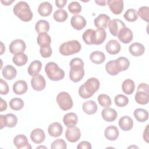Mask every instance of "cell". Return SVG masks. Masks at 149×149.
<instances>
[{
	"label": "cell",
	"instance_id": "obj_51",
	"mask_svg": "<svg viewBox=\"0 0 149 149\" xmlns=\"http://www.w3.org/2000/svg\"><path fill=\"white\" fill-rule=\"evenodd\" d=\"M91 143L87 141H83L77 146V149H91Z\"/></svg>",
	"mask_w": 149,
	"mask_h": 149
},
{
	"label": "cell",
	"instance_id": "obj_59",
	"mask_svg": "<svg viewBox=\"0 0 149 149\" xmlns=\"http://www.w3.org/2000/svg\"><path fill=\"white\" fill-rule=\"evenodd\" d=\"M131 147H135V148H138L137 147H136V146H130V147H129V148H131Z\"/></svg>",
	"mask_w": 149,
	"mask_h": 149
},
{
	"label": "cell",
	"instance_id": "obj_43",
	"mask_svg": "<svg viewBox=\"0 0 149 149\" xmlns=\"http://www.w3.org/2000/svg\"><path fill=\"white\" fill-rule=\"evenodd\" d=\"M114 101L116 106L119 107H123L128 104L129 99L123 94H118L115 97Z\"/></svg>",
	"mask_w": 149,
	"mask_h": 149
},
{
	"label": "cell",
	"instance_id": "obj_38",
	"mask_svg": "<svg viewBox=\"0 0 149 149\" xmlns=\"http://www.w3.org/2000/svg\"><path fill=\"white\" fill-rule=\"evenodd\" d=\"M68 17L67 12L63 9H59L55 10L53 14L54 20L58 22H65Z\"/></svg>",
	"mask_w": 149,
	"mask_h": 149
},
{
	"label": "cell",
	"instance_id": "obj_22",
	"mask_svg": "<svg viewBox=\"0 0 149 149\" xmlns=\"http://www.w3.org/2000/svg\"><path fill=\"white\" fill-rule=\"evenodd\" d=\"M117 112L113 108L105 107L101 112L102 118L107 122H113L117 118Z\"/></svg>",
	"mask_w": 149,
	"mask_h": 149
},
{
	"label": "cell",
	"instance_id": "obj_2",
	"mask_svg": "<svg viewBox=\"0 0 149 149\" xmlns=\"http://www.w3.org/2000/svg\"><path fill=\"white\" fill-rule=\"evenodd\" d=\"M70 79L74 83L80 81L84 76V62L82 59L79 58H73L70 62Z\"/></svg>",
	"mask_w": 149,
	"mask_h": 149
},
{
	"label": "cell",
	"instance_id": "obj_21",
	"mask_svg": "<svg viewBox=\"0 0 149 149\" xmlns=\"http://www.w3.org/2000/svg\"><path fill=\"white\" fill-rule=\"evenodd\" d=\"M118 125L122 130L129 131L131 130L133 126V120L129 116H123L119 119Z\"/></svg>",
	"mask_w": 149,
	"mask_h": 149
},
{
	"label": "cell",
	"instance_id": "obj_28",
	"mask_svg": "<svg viewBox=\"0 0 149 149\" xmlns=\"http://www.w3.org/2000/svg\"><path fill=\"white\" fill-rule=\"evenodd\" d=\"M97 104L93 100H87L82 105L83 111L88 115L94 114L97 112Z\"/></svg>",
	"mask_w": 149,
	"mask_h": 149
},
{
	"label": "cell",
	"instance_id": "obj_12",
	"mask_svg": "<svg viewBox=\"0 0 149 149\" xmlns=\"http://www.w3.org/2000/svg\"><path fill=\"white\" fill-rule=\"evenodd\" d=\"M13 144L18 149L28 148L31 149V147L29 144L27 137L22 134L16 135L13 139Z\"/></svg>",
	"mask_w": 149,
	"mask_h": 149
},
{
	"label": "cell",
	"instance_id": "obj_53",
	"mask_svg": "<svg viewBox=\"0 0 149 149\" xmlns=\"http://www.w3.org/2000/svg\"><path fill=\"white\" fill-rule=\"evenodd\" d=\"M55 3L58 8H62L66 5L67 3V0H56L55 1Z\"/></svg>",
	"mask_w": 149,
	"mask_h": 149
},
{
	"label": "cell",
	"instance_id": "obj_46",
	"mask_svg": "<svg viewBox=\"0 0 149 149\" xmlns=\"http://www.w3.org/2000/svg\"><path fill=\"white\" fill-rule=\"evenodd\" d=\"M68 10L72 14H77L81 11V6L77 1H73L68 5Z\"/></svg>",
	"mask_w": 149,
	"mask_h": 149
},
{
	"label": "cell",
	"instance_id": "obj_41",
	"mask_svg": "<svg viewBox=\"0 0 149 149\" xmlns=\"http://www.w3.org/2000/svg\"><path fill=\"white\" fill-rule=\"evenodd\" d=\"M97 100L100 105L103 107H109L111 104V99L110 97L105 94H101L98 95Z\"/></svg>",
	"mask_w": 149,
	"mask_h": 149
},
{
	"label": "cell",
	"instance_id": "obj_26",
	"mask_svg": "<svg viewBox=\"0 0 149 149\" xmlns=\"http://www.w3.org/2000/svg\"><path fill=\"white\" fill-rule=\"evenodd\" d=\"M129 51L133 56H139L144 53L145 48L141 43L133 42L129 46Z\"/></svg>",
	"mask_w": 149,
	"mask_h": 149
},
{
	"label": "cell",
	"instance_id": "obj_7",
	"mask_svg": "<svg viewBox=\"0 0 149 149\" xmlns=\"http://www.w3.org/2000/svg\"><path fill=\"white\" fill-rule=\"evenodd\" d=\"M1 129L4 127H15L17 123V116L13 113H7L5 115H0Z\"/></svg>",
	"mask_w": 149,
	"mask_h": 149
},
{
	"label": "cell",
	"instance_id": "obj_20",
	"mask_svg": "<svg viewBox=\"0 0 149 149\" xmlns=\"http://www.w3.org/2000/svg\"><path fill=\"white\" fill-rule=\"evenodd\" d=\"M121 49L120 43L116 40H110L105 45V49L111 55L118 54Z\"/></svg>",
	"mask_w": 149,
	"mask_h": 149
},
{
	"label": "cell",
	"instance_id": "obj_8",
	"mask_svg": "<svg viewBox=\"0 0 149 149\" xmlns=\"http://www.w3.org/2000/svg\"><path fill=\"white\" fill-rule=\"evenodd\" d=\"M26 48L25 42L21 39H16L12 41L9 47V51L11 54L15 55L23 53Z\"/></svg>",
	"mask_w": 149,
	"mask_h": 149
},
{
	"label": "cell",
	"instance_id": "obj_35",
	"mask_svg": "<svg viewBox=\"0 0 149 149\" xmlns=\"http://www.w3.org/2000/svg\"><path fill=\"white\" fill-rule=\"evenodd\" d=\"M133 115L139 122H146L148 119V112L143 108H137L134 111Z\"/></svg>",
	"mask_w": 149,
	"mask_h": 149
},
{
	"label": "cell",
	"instance_id": "obj_11",
	"mask_svg": "<svg viewBox=\"0 0 149 149\" xmlns=\"http://www.w3.org/2000/svg\"><path fill=\"white\" fill-rule=\"evenodd\" d=\"M108 27L111 34L112 36L116 37L119 31L122 28L126 27V25L121 20L115 19H112V20H110L108 24Z\"/></svg>",
	"mask_w": 149,
	"mask_h": 149
},
{
	"label": "cell",
	"instance_id": "obj_15",
	"mask_svg": "<svg viewBox=\"0 0 149 149\" xmlns=\"http://www.w3.org/2000/svg\"><path fill=\"white\" fill-rule=\"evenodd\" d=\"M107 2L113 14L119 15L122 12L123 10V1L122 0H108Z\"/></svg>",
	"mask_w": 149,
	"mask_h": 149
},
{
	"label": "cell",
	"instance_id": "obj_52",
	"mask_svg": "<svg viewBox=\"0 0 149 149\" xmlns=\"http://www.w3.org/2000/svg\"><path fill=\"white\" fill-rule=\"evenodd\" d=\"M140 90L149 93V87H148V84L144 83H140L138 86L137 88V91H140Z\"/></svg>",
	"mask_w": 149,
	"mask_h": 149
},
{
	"label": "cell",
	"instance_id": "obj_3",
	"mask_svg": "<svg viewBox=\"0 0 149 149\" xmlns=\"http://www.w3.org/2000/svg\"><path fill=\"white\" fill-rule=\"evenodd\" d=\"M13 12L21 20L27 22L33 19V14L29 5L25 1H19L13 6Z\"/></svg>",
	"mask_w": 149,
	"mask_h": 149
},
{
	"label": "cell",
	"instance_id": "obj_39",
	"mask_svg": "<svg viewBox=\"0 0 149 149\" xmlns=\"http://www.w3.org/2000/svg\"><path fill=\"white\" fill-rule=\"evenodd\" d=\"M37 41L40 47L46 45H50L51 43V38L47 33H42L38 34Z\"/></svg>",
	"mask_w": 149,
	"mask_h": 149
},
{
	"label": "cell",
	"instance_id": "obj_33",
	"mask_svg": "<svg viewBox=\"0 0 149 149\" xmlns=\"http://www.w3.org/2000/svg\"><path fill=\"white\" fill-rule=\"evenodd\" d=\"M90 59L93 63L100 65L105 61V55L102 52L95 51L90 54Z\"/></svg>",
	"mask_w": 149,
	"mask_h": 149
},
{
	"label": "cell",
	"instance_id": "obj_36",
	"mask_svg": "<svg viewBox=\"0 0 149 149\" xmlns=\"http://www.w3.org/2000/svg\"><path fill=\"white\" fill-rule=\"evenodd\" d=\"M35 29L38 34L47 33L49 30V24L45 20H40L36 23Z\"/></svg>",
	"mask_w": 149,
	"mask_h": 149
},
{
	"label": "cell",
	"instance_id": "obj_54",
	"mask_svg": "<svg viewBox=\"0 0 149 149\" xmlns=\"http://www.w3.org/2000/svg\"><path fill=\"white\" fill-rule=\"evenodd\" d=\"M7 108V103L6 101L1 98V104H0V111L2 112L3 111L6 110Z\"/></svg>",
	"mask_w": 149,
	"mask_h": 149
},
{
	"label": "cell",
	"instance_id": "obj_18",
	"mask_svg": "<svg viewBox=\"0 0 149 149\" xmlns=\"http://www.w3.org/2000/svg\"><path fill=\"white\" fill-rule=\"evenodd\" d=\"M107 33L105 29L97 28L94 31L93 38V44L100 45L104 42L106 39Z\"/></svg>",
	"mask_w": 149,
	"mask_h": 149
},
{
	"label": "cell",
	"instance_id": "obj_55",
	"mask_svg": "<svg viewBox=\"0 0 149 149\" xmlns=\"http://www.w3.org/2000/svg\"><path fill=\"white\" fill-rule=\"evenodd\" d=\"M148 126H149L148 125L146 126L144 129V131L143 132V139L147 143H148Z\"/></svg>",
	"mask_w": 149,
	"mask_h": 149
},
{
	"label": "cell",
	"instance_id": "obj_10",
	"mask_svg": "<svg viewBox=\"0 0 149 149\" xmlns=\"http://www.w3.org/2000/svg\"><path fill=\"white\" fill-rule=\"evenodd\" d=\"M31 85L32 88L36 91H42L43 90L46 85V81L44 77L40 74L33 76L31 80Z\"/></svg>",
	"mask_w": 149,
	"mask_h": 149
},
{
	"label": "cell",
	"instance_id": "obj_6",
	"mask_svg": "<svg viewBox=\"0 0 149 149\" xmlns=\"http://www.w3.org/2000/svg\"><path fill=\"white\" fill-rule=\"evenodd\" d=\"M56 102L60 108L63 111L70 109L73 105L71 96L68 93L65 91L60 92L57 95Z\"/></svg>",
	"mask_w": 149,
	"mask_h": 149
},
{
	"label": "cell",
	"instance_id": "obj_5",
	"mask_svg": "<svg viewBox=\"0 0 149 149\" xmlns=\"http://www.w3.org/2000/svg\"><path fill=\"white\" fill-rule=\"evenodd\" d=\"M81 44L77 40H70L62 43L59 48V52L65 56L71 55L80 52Z\"/></svg>",
	"mask_w": 149,
	"mask_h": 149
},
{
	"label": "cell",
	"instance_id": "obj_56",
	"mask_svg": "<svg viewBox=\"0 0 149 149\" xmlns=\"http://www.w3.org/2000/svg\"><path fill=\"white\" fill-rule=\"evenodd\" d=\"M15 1V0H12V1H2L1 0V2L4 5H6V6H8V5H10L12 3H13V2Z\"/></svg>",
	"mask_w": 149,
	"mask_h": 149
},
{
	"label": "cell",
	"instance_id": "obj_49",
	"mask_svg": "<svg viewBox=\"0 0 149 149\" xmlns=\"http://www.w3.org/2000/svg\"><path fill=\"white\" fill-rule=\"evenodd\" d=\"M117 60L119 62V65L121 67L122 72L125 71L129 68L130 65V62L127 58L123 56H121V57H119L117 59Z\"/></svg>",
	"mask_w": 149,
	"mask_h": 149
},
{
	"label": "cell",
	"instance_id": "obj_44",
	"mask_svg": "<svg viewBox=\"0 0 149 149\" xmlns=\"http://www.w3.org/2000/svg\"><path fill=\"white\" fill-rule=\"evenodd\" d=\"M94 30L87 29L82 35V38L84 42L87 45L93 44V38Z\"/></svg>",
	"mask_w": 149,
	"mask_h": 149
},
{
	"label": "cell",
	"instance_id": "obj_30",
	"mask_svg": "<svg viewBox=\"0 0 149 149\" xmlns=\"http://www.w3.org/2000/svg\"><path fill=\"white\" fill-rule=\"evenodd\" d=\"M52 11V6L49 2H43L41 3L38 8V12L40 15L46 17L51 15Z\"/></svg>",
	"mask_w": 149,
	"mask_h": 149
},
{
	"label": "cell",
	"instance_id": "obj_58",
	"mask_svg": "<svg viewBox=\"0 0 149 149\" xmlns=\"http://www.w3.org/2000/svg\"><path fill=\"white\" fill-rule=\"evenodd\" d=\"M1 53L0 54H1V55H2L4 52L5 50V48L4 47L3 44L2 42H1Z\"/></svg>",
	"mask_w": 149,
	"mask_h": 149
},
{
	"label": "cell",
	"instance_id": "obj_34",
	"mask_svg": "<svg viewBox=\"0 0 149 149\" xmlns=\"http://www.w3.org/2000/svg\"><path fill=\"white\" fill-rule=\"evenodd\" d=\"M122 89L123 92L126 94H132L135 89V84L134 81L130 79L125 80L122 84Z\"/></svg>",
	"mask_w": 149,
	"mask_h": 149
},
{
	"label": "cell",
	"instance_id": "obj_9",
	"mask_svg": "<svg viewBox=\"0 0 149 149\" xmlns=\"http://www.w3.org/2000/svg\"><path fill=\"white\" fill-rule=\"evenodd\" d=\"M65 137L69 142H77L81 137V132L79 128L75 126L68 127L66 130Z\"/></svg>",
	"mask_w": 149,
	"mask_h": 149
},
{
	"label": "cell",
	"instance_id": "obj_24",
	"mask_svg": "<svg viewBox=\"0 0 149 149\" xmlns=\"http://www.w3.org/2000/svg\"><path fill=\"white\" fill-rule=\"evenodd\" d=\"M119 130L116 126L112 125L106 127L104 131L105 138L110 141H115L119 136Z\"/></svg>",
	"mask_w": 149,
	"mask_h": 149
},
{
	"label": "cell",
	"instance_id": "obj_16",
	"mask_svg": "<svg viewBox=\"0 0 149 149\" xmlns=\"http://www.w3.org/2000/svg\"><path fill=\"white\" fill-rule=\"evenodd\" d=\"M87 22L85 18L80 15H75L73 16L70 20L71 26L77 30H82L86 25Z\"/></svg>",
	"mask_w": 149,
	"mask_h": 149
},
{
	"label": "cell",
	"instance_id": "obj_42",
	"mask_svg": "<svg viewBox=\"0 0 149 149\" xmlns=\"http://www.w3.org/2000/svg\"><path fill=\"white\" fill-rule=\"evenodd\" d=\"M124 18L128 22H133L136 21L138 18L137 11L133 9H128L123 15Z\"/></svg>",
	"mask_w": 149,
	"mask_h": 149
},
{
	"label": "cell",
	"instance_id": "obj_45",
	"mask_svg": "<svg viewBox=\"0 0 149 149\" xmlns=\"http://www.w3.org/2000/svg\"><path fill=\"white\" fill-rule=\"evenodd\" d=\"M137 15L139 16L143 20L148 22L149 19V8L148 6H141L139 8L137 12Z\"/></svg>",
	"mask_w": 149,
	"mask_h": 149
},
{
	"label": "cell",
	"instance_id": "obj_57",
	"mask_svg": "<svg viewBox=\"0 0 149 149\" xmlns=\"http://www.w3.org/2000/svg\"><path fill=\"white\" fill-rule=\"evenodd\" d=\"M95 2L96 3L100 6H105L107 2L106 1H95Z\"/></svg>",
	"mask_w": 149,
	"mask_h": 149
},
{
	"label": "cell",
	"instance_id": "obj_13",
	"mask_svg": "<svg viewBox=\"0 0 149 149\" xmlns=\"http://www.w3.org/2000/svg\"><path fill=\"white\" fill-rule=\"evenodd\" d=\"M105 70L111 76L117 75L119 72H122L121 67L117 59L108 62L105 65Z\"/></svg>",
	"mask_w": 149,
	"mask_h": 149
},
{
	"label": "cell",
	"instance_id": "obj_31",
	"mask_svg": "<svg viewBox=\"0 0 149 149\" xmlns=\"http://www.w3.org/2000/svg\"><path fill=\"white\" fill-rule=\"evenodd\" d=\"M42 68V63L38 60H34L29 65L27 72L30 76H34L38 74Z\"/></svg>",
	"mask_w": 149,
	"mask_h": 149
},
{
	"label": "cell",
	"instance_id": "obj_27",
	"mask_svg": "<svg viewBox=\"0 0 149 149\" xmlns=\"http://www.w3.org/2000/svg\"><path fill=\"white\" fill-rule=\"evenodd\" d=\"M3 77L6 80H12L17 74V70L13 66L10 65H6L2 70Z\"/></svg>",
	"mask_w": 149,
	"mask_h": 149
},
{
	"label": "cell",
	"instance_id": "obj_50",
	"mask_svg": "<svg viewBox=\"0 0 149 149\" xmlns=\"http://www.w3.org/2000/svg\"><path fill=\"white\" fill-rule=\"evenodd\" d=\"M1 81V88H0V93L2 95H6L9 92V86L8 83L3 80L2 79H0Z\"/></svg>",
	"mask_w": 149,
	"mask_h": 149
},
{
	"label": "cell",
	"instance_id": "obj_29",
	"mask_svg": "<svg viewBox=\"0 0 149 149\" xmlns=\"http://www.w3.org/2000/svg\"><path fill=\"white\" fill-rule=\"evenodd\" d=\"M77 116L73 112L68 113L65 114L63 118V123L68 127L75 126L77 123Z\"/></svg>",
	"mask_w": 149,
	"mask_h": 149
},
{
	"label": "cell",
	"instance_id": "obj_1",
	"mask_svg": "<svg viewBox=\"0 0 149 149\" xmlns=\"http://www.w3.org/2000/svg\"><path fill=\"white\" fill-rule=\"evenodd\" d=\"M100 85V83L98 79L95 77H91L80 86L79 94L84 99L89 98L98 90Z\"/></svg>",
	"mask_w": 149,
	"mask_h": 149
},
{
	"label": "cell",
	"instance_id": "obj_32",
	"mask_svg": "<svg viewBox=\"0 0 149 149\" xmlns=\"http://www.w3.org/2000/svg\"><path fill=\"white\" fill-rule=\"evenodd\" d=\"M134 99L136 102L139 104H147L149 101V93L141 90L136 91Z\"/></svg>",
	"mask_w": 149,
	"mask_h": 149
},
{
	"label": "cell",
	"instance_id": "obj_23",
	"mask_svg": "<svg viewBox=\"0 0 149 149\" xmlns=\"http://www.w3.org/2000/svg\"><path fill=\"white\" fill-rule=\"evenodd\" d=\"M48 132L51 136L58 137L62 134L63 132V127L59 122H53L49 125Z\"/></svg>",
	"mask_w": 149,
	"mask_h": 149
},
{
	"label": "cell",
	"instance_id": "obj_40",
	"mask_svg": "<svg viewBox=\"0 0 149 149\" xmlns=\"http://www.w3.org/2000/svg\"><path fill=\"white\" fill-rule=\"evenodd\" d=\"M9 107L14 111H19L23 108L24 102L21 98H13L9 102Z\"/></svg>",
	"mask_w": 149,
	"mask_h": 149
},
{
	"label": "cell",
	"instance_id": "obj_17",
	"mask_svg": "<svg viewBox=\"0 0 149 149\" xmlns=\"http://www.w3.org/2000/svg\"><path fill=\"white\" fill-rule=\"evenodd\" d=\"M31 140L36 144H41L45 139V134L44 130L40 128L33 130L30 133Z\"/></svg>",
	"mask_w": 149,
	"mask_h": 149
},
{
	"label": "cell",
	"instance_id": "obj_47",
	"mask_svg": "<svg viewBox=\"0 0 149 149\" xmlns=\"http://www.w3.org/2000/svg\"><path fill=\"white\" fill-rule=\"evenodd\" d=\"M40 53L41 56L43 58H49L51 56L52 53V50L49 45H42L40 47Z\"/></svg>",
	"mask_w": 149,
	"mask_h": 149
},
{
	"label": "cell",
	"instance_id": "obj_14",
	"mask_svg": "<svg viewBox=\"0 0 149 149\" xmlns=\"http://www.w3.org/2000/svg\"><path fill=\"white\" fill-rule=\"evenodd\" d=\"M118 37L120 41L124 44H129L133 40V34L132 31L127 27L122 28L118 34Z\"/></svg>",
	"mask_w": 149,
	"mask_h": 149
},
{
	"label": "cell",
	"instance_id": "obj_19",
	"mask_svg": "<svg viewBox=\"0 0 149 149\" xmlns=\"http://www.w3.org/2000/svg\"><path fill=\"white\" fill-rule=\"evenodd\" d=\"M110 17L105 14H100L94 20L95 26L97 28L105 29L108 26Z\"/></svg>",
	"mask_w": 149,
	"mask_h": 149
},
{
	"label": "cell",
	"instance_id": "obj_4",
	"mask_svg": "<svg viewBox=\"0 0 149 149\" xmlns=\"http://www.w3.org/2000/svg\"><path fill=\"white\" fill-rule=\"evenodd\" d=\"M45 72L48 77L52 81H59L63 79L65 72L53 62H48L45 66Z\"/></svg>",
	"mask_w": 149,
	"mask_h": 149
},
{
	"label": "cell",
	"instance_id": "obj_37",
	"mask_svg": "<svg viewBox=\"0 0 149 149\" xmlns=\"http://www.w3.org/2000/svg\"><path fill=\"white\" fill-rule=\"evenodd\" d=\"M28 60L27 56L24 53H20L15 55L12 58L13 62L17 66H22L24 65Z\"/></svg>",
	"mask_w": 149,
	"mask_h": 149
},
{
	"label": "cell",
	"instance_id": "obj_48",
	"mask_svg": "<svg viewBox=\"0 0 149 149\" xmlns=\"http://www.w3.org/2000/svg\"><path fill=\"white\" fill-rule=\"evenodd\" d=\"M67 148V145L64 140L61 139H58L55 140L52 142L51 145V148L52 149H66Z\"/></svg>",
	"mask_w": 149,
	"mask_h": 149
},
{
	"label": "cell",
	"instance_id": "obj_25",
	"mask_svg": "<svg viewBox=\"0 0 149 149\" xmlns=\"http://www.w3.org/2000/svg\"><path fill=\"white\" fill-rule=\"evenodd\" d=\"M28 87L26 81L19 80L15 82L13 85V91L17 95H22L26 93Z\"/></svg>",
	"mask_w": 149,
	"mask_h": 149
}]
</instances>
